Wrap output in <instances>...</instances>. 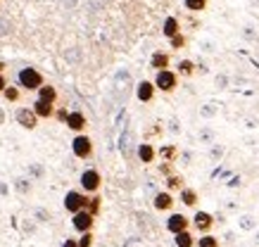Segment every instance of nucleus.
Segmentation results:
<instances>
[{
    "mask_svg": "<svg viewBox=\"0 0 259 247\" xmlns=\"http://www.w3.org/2000/svg\"><path fill=\"white\" fill-rule=\"evenodd\" d=\"M15 119H17V124L22 128H26V131H33V128L38 126V117L33 114L31 107H19V110L15 112Z\"/></svg>",
    "mask_w": 259,
    "mask_h": 247,
    "instance_id": "obj_7",
    "label": "nucleus"
},
{
    "mask_svg": "<svg viewBox=\"0 0 259 247\" xmlns=\"http://www.w3.org/2000/svg\"><path fill=\"white\" fill-rule=\"evenodd\" d=\"M29 171H31V176H36V178H43V174H46V169L40 167V164H33Z\"/></svg>",
    "mask_w": 259,
    "mask_h": 247,
    "instance_id": "obj_35",
    "label": "nucleus"
},
{
    "mask_svg": "<svg viewBox=\"0 0 259 247\" xmlns=\"http://www.w3.org/2000/svg\"><path fill=\"white\" fill-rule=\"evenodd\" d=\"M53 117H55L57 121H67V117H69V110H67V107H60V110H55V114H53Z\"/></svg>",
    "mask_w": 259,
    "mask_h": 247,
    "instance_id": "obj_34",
    "label": "nucleus"
},
{
    "mask_svg": "<svg viewBox=\"0 0 259 247\" xmlns=\"http://www.w3.org/2000/svg\"><path fill=\"white\" fill-rule=\"evenodd\" d=\"M157 155L162 157V162H169V164H174V162L179 160V147L176 145H164V147H159Z\"/></svg>",
    "mask_w": 259,
    "mask_h": 247,
    "instance_id": "obj_19",
    "label": "nucleus"
},
{
    "mask_svg": "<svg viewBox=\"0 0 259 247\" xmlns=\"http://www.w3.org/2000/svg\"><path fill=\"white\" fill-rule=\"evenodd\" d=\"M179 195H181V202H183L186 207H195V205H197V200H200L197 190H193V188H183V190H181Z\"/></svg>",
    "mask_w": 259,
    "mask_h": 247,
    "instance_id": "obj_21",
    "label": "nucleus"
},
{
    "mask_svg": "<svg viewBox=\"0 0 259 247\" xmlns=\"http://www.w3.org/2000/svg\"><path fill=\"white\" fill-rule=\"evenodd\" d=\"M136 155H138V160H141L143 164H152L155 157H157V150H155V145L152 143H141L138 145V150H136Z\"/></svg>",
    "mask_w": 259,
    "mask_h": 247,
    "instance_id": "obj_14",
    "label": "nucleus"
},
{
    "mask_svg": "<svg viewBox=\"0 0 259 247\" xmlns=\"http://www.w3.org/2000/svg\"><path fill=\"white\" fill-rule=\"evenodd\" d=\"M71 152H74V157H79V160H91V157H93V140H91L86 133H76L74 140H71Z\"/></svg>",
    "mask_w": 259,
    "mask_h": 247,
    "instance_id": "obj_2",
    "label": "nucleus"
},
{
    "mask_svg": "<svg viewBox=\"0 0 259 247\" xmlns=\"http://www.w3.org/2000/svg\"><path fill=\"white\" fill-rule=\"evenodd\" d=\"M62 247H79V245H76V238H67L62 242Z\"/></svg>",
    "mask_w": 259,
    "mask_h": 247,
    "instance_id": "obj_37",
    "label": "nucleus"
},
{
    "mask_svg": "<svg viewBox=\"0 0 259 247\" xmlns=\"http://www.w3.org/2000/svg\"><path fill=\"white\" fill-rule=\"evenodd\" d=\"M64 124H67L74 133H83V131H86V126H88V119H86V114H83V112L74 110V112H69V117H67V121H64Z\"/></svg>",
    "mask_w": 259,
    "mask_h": 247,
    "instance_id": "obj_10",
    "label": "nucleus"
},
{
    "mask_svg": "<svg viewBox=\"0 0 259 247\" xmlns=\"http://www.w3.org/2000/svg\"><path fill=\"white\" fill-rule=\"evenodd\" d=\"M169 43H171V48H174V50L186 48V36H183V33H176L174 38H169Z\"/></svg>",
    "mask_w": 259,
    "mask_h": 247,
    "instance_id": "obj_30",
    "label": "nucleus"
},
{
    "mask_svg": "<svg viewBox=\"0 0 259 247\" xmlns=\"http://www.w3.org/2000/svg\"><path fill=\"white\" fill-rule=\"evenodd\" d=\"M79 247H93V233H81V238L76 240Z\"/></svg>",
    "mask_w": 259,
    "mask_h": 247,
    "instance_id": "obj_32",
    "label": "nucleus"
},
{
    "mask_svg": "<svg viewBox=\"0 0 259 247\" xmlns=\"http://www.w3.org/2000/svg\"><path fill=\"white\" fill-rule=\"evenodd\" d=\"M5 67H8V64H5V62H0V74H5Z\"/></svg>",
    "mask_w": 259,
    "mask_h": 247,
    "instance_id": "obj_42",
    "label": "nucleus"
},
{
    "mask_svg": "<svg viewBox=\"0 0 259 247\" xmlns=\"http://www.w3.org/2000/svg\"><path fill=\"white\" fill-rule=\"evenodd\" d=\"M174 195L166 190H159L155 192V197H152V207L157 209V212H169V209H174Z\"/></svg>",
    "mask_w": 259,
    "mask_h": 247,
    "instance_id": "obj_11",
    "label": "nucleus"
},
{
    "mask_svg": "<svg viewBox=\"0 0 259 247\" xmlns=\"http://www.w3.org/2000/svg\"><path fill=\"white\" fill-rule=\"evenodd\" d=\"M71 226L79 233H91L95 226V216L88 214L86 209H83V212H76V214H71Z\"/></svg>",
    "mask_w": 259,
    "mask_h": 247,
    "instance_id": "obj_6",
    "label": "nucleus"
},
{
    "mask_svg": "<svg viewBox=\"0 0 259 247\" xmlns=\"http://www.w3.org/2000/svg\"><path fill=\"white\" fill-rule=\"evenodd\" d=\"M17 81H19V88H24V90H38V88L46 83L43 74H40L38 69H33V67H24V69H19Z\"/></svg>",
    "mask_w": 259,
    "mask_h": 247,
    "instance_id": "obj_1",
    "label": "nucleus"
},
{
    "mask_svg": "<svg viewBox=\"0 0 259 247\" xmlns=\"http://www.w3.org/2000/svg\"><path fill=\"white\" fill-rule=\"evenodd\" d=\"M221 157H224V145L214 143V145H212V150H209V160H212V162H219Z\"/></svg>",
    "mask_w": 259,
    "mask_h": 247,
    "instance_id": "obj_29",
    "label": "nucleus"
},
{
    "mask_svg": "<svg viewBox=\"0 0 259 247\" xmlns=\"http://www.w3.org/2000/svg\"><path fill=\"white\" fill-rule=\"evenodd\" d=\"M197 140H200V143H204V145H214V143H217V131H214V128H209V126L200 128Z\"/></svg>",
    "mask_w": 259,
    "mask_h": 247,
    "instance_id": "obj_22",
    "label": "nucleus"
},
{
    "mask_svg": "<svg viewBox=\"0 0 259 247\" xmlns=\"http://www.w3.org/2000/svg\"><path fill=\"white\" fill-rule=\"evenodd\" d=\"M31 110H33V114H36L38 119H53V114H55V105L43 103V100H36Z\"/></svg>",
    "mask_w": 259,
    "mask_h": 247,
    "instance_id": "obj_15",
    "label": "nucleus"
},
{
    "mask_svg": "<svg viewBox=\"0 0 259 247\" xmlns=\"http://www.w3.org/2000/svg\"><path fill=\"white\" fill-rule=\"evenodd\" d=\"M254 242H257V245H259V231H257V238H254Z\"/></svg>",
    "mask_w": 259,
    "mask_h": 247,
    "instance_id": "obj_43",
    "label": "nucleus"
},
{
    "mask_svg": "<svg viewBox=\"0 0 259 247\" xmlns=\"http://www.w3.org/2000/svg\"><path fill=\"white\" fill-rule=\"evenodd\" d=\"M166 192H181L183 188H186V181H183V176H179V174H171V176H166Z\"/></svg>",
    "mask_w": 259,
    "mask_h": 247,
    "instance_id": "obj_17",
    "label": "nucleus"
},
{
    "mask_svg": "<svg viewBox=\"0 0 259 247\" xmlns=\"http://www.w3.org/2000/svg\"><path fill=\"white\" fill-rule=\"evenodd\" d=\"M36 93H38V100H43V103H50V105L57 103V88L50 86V83H43Z\"/></svg>",
    "mask_w": 259,
    "mask_h": 247,
    "instance_id": "obj_16",
    "label": "nucleus"
},
{
    "mask_svg": "<svg viewBox=\"0 0 259 247\" xmlns=\"http://www.w3.org/2000/svg\"><path fill=\"white\" fill-rule=\"evenodd\" d=\"M190 228V219L186 214H179V212H174L169 219H166V231L169 233H181V231H188Z\"/></svg>",
    "mask_w": 259,
    "mask_h": 247,
    "instance_id": "obj_9",
    "label": "nucleus"
},
{
    "mask_svg": "<svg viewBox=\"0 0 259 247\" xmlns=\"http://www.w3.org/2000/svg\"><path fill=\"white\" fill-rule=\"evenodd\" d=\"M174 242H176V247H195V238H193L190 231L176 233V235H174Z\"/></svg>",
    "mask_w": 259,
    "mask_h": 247,
    "instance_id": "obj_20",
    "label": "nucleus"
},
{
    "mask_svg": "<svg viewBox=\"0 0 259 247\" xmlns=\"http://www.w3.org/2000/svg\"><path fill=\"white\" fill-rule=\"evenodd\" d=\"M181 157H183V164H190V152H183Z\"/></svg>",
    "mask_w": 259,
    "mask_h": 247,
    "instance_id": "obj_40",
    "label": "nucleus"
},
{
    "mask_svg": "<svg viewBox=\"0 0 259 247\" xmlns=\"http://www.w3.org/2000/svg\"><path fill=\"white\" fill-rule=\"evenodd\" d=\"M159 174L171 176V174H174V171H171V164H169V162H164V164H159Z\"/></svg>",
    "mask_w": 259,
    "mask_h": 247,
    "instance_id": "obj_36",
    "label": "nucleus"
},
{
    "mask_svg": "<svg viewBox=\"0 0 259 247\" xmlns=\"http://www.w3.org/2000/svg\"><path fill=\"white\" fill-rule=\"evenodd\" d=\"M33 216H36V221H40V223L50 221V214H48L46 209H36V212H33Z\"/></svg>",
    "mask_w": 259,
    "mask_h": 247,
    "instance_id": "obj_33",
    "label": "nucleus"
},
{
    "mask_svg": "<svg viewBox=\"0 0 259 247\" xmlns=\"http://www.w3.org/2000/svg\"><path fill=\"white\" fill-rule=\"evenodd\" d=\"M162 33H164L166 38H174L176 33H181V22L176 19V17H166L164 26H162Z\"/></svg>",
    "mask_w": 259,
    "mask_h": 247,
    "instance_id": "obj_18",
    "label": "nucleus"
},
{
    "mask_svg": "<svg viewBox=\"0 0 259 247\" xmlns=\"http://www.w3.org/2000/svg\"><path fill=\"white\" fill-rule=\"evenodd\" d=\"M155 90H162V93H171L179 86V74L171 72V69H164V72H157L155 76Z\"/></svg>",
    "mask_w": 259,
    "mask_h": 247,
    "instance_id": "obj_4",
    "label": "nucleus"
},
{
    "mask_svg": "<svg viewBox=\"0 0 259 247\" xmlns=\"http://www.w3.org/2000/svg\"><path fill=\"white\" fill-rule=\"evenodd\" d=\"M15 190L22 192V195H29V192H31V181H29V178H17V181H15Z\"/></svg>",
    "mask_w": 259,
    "mask_h": 247,
    "instance_id": "obj_28",
    "label": "nucleus"
},
{
    "mask_svg": "<svg viewBox=\"0 0 259 247\" xmlns=\"http://www.w3.org/2000/svg\"><path fill=\"white\" fill-rule=\"evenodd\" d=\"M100 205H102L100 195H95V197H88V207H86V212H88V214H93V216H98V214H100Z\"/></svg>",
    "mask_w": 259,
    "mask_h": 247,
    "instance_id": "obj_26",
    "label": "nucleus"
},
{
    "mask_svg": "<svg viewBox=\"0 0 259 247\" xmlns=\"http://www.w3.org/2000/svg\"><path fill=\"white\" fill-rule=\"evenodd\" d=\"M176 74H181V76H193V74H195V64L190 62V60H181V62L176 64Z\"/></svg>",
    "mask_w": 259,
    "mask_h": 247,
    "instance_id": "obj_24",
    "label": "nucleus"
},
{
    "mask_svg": "<svg viewBox=\"0 0 259 247\" xmlns=\"http://www.w3.org/2000/svg\"><path fill=\"white\" fill-rule=\"evenodd\" d=\"M214 221H217V219H214L209 212H202V209H200V212H195V216H193V228H195L197 233H202V235H204V233L212 231Z\"/></svg>",
    "mask_w": 259,
    "mask_h": 247,
    "instance_id": "obj_8",
    "label": "nucleus"
},
{
    "mask_svg": "<svg viewBox=\"0 0 259 247\" xmlns=\"http://www.w3.org/2000/svg\"><path fill=\"white\" fill-rule=\"evenodd\" d=\"M254 226H257V221H254V216H243V219H240V228H243V231H252V228H254Z\"/></svg>",
    "mask_w": 259,
    "mask_h": 247,
    "instance_id": "obj_31",
    "label": "nucleus"
},
{
    "mask_svg": "<svg viewBox=\"0 0 259 247\" xmlns=\"http://www.w3.org/2000/svg\"><path fill=\"white\" fill-rule=\"evenodd\" d=\"M19 95H22V93H19V86H8L5 90H3V97H5L8 103H17Z\"/></svg>",
    "mask_w": 259,
    "mask_h": 247,
    "instance_id": "obj_27",
    "label": "nucleus"
},
{
    "mask_svg": "<svg viewBox=\"0 0 259 247\" xmlns=\"http://www.w3.org/2000/svg\"><path fill=\"white\" fill-rule=\"evenodd\" d=\"M195 247H219V238L212 233H204V235L195 238Z\"/></svg>",
    "mask_w": 259,
    "mask_h": 247,
    "instance_id": "obj_23",
    "label": "nucleus"
},
{
    "mask_svg": "<svg viewBox=\"0 0 259 247\" xmlns=\"http://www.w3.org/2000/svg\"><path fill=\"white\" fill-rule=\"evenodd\" d=\"M169 64H171V57H169V53H162V50H157V53H152V57H150V67H152L155 72H164V69H169Z\"/></svg>",
    "mask_w": 259,
    "mask_h": 247,
    "instance_id": "obj_12",
    "label": "nucleus"
},
{
    "mask_svg": "<svg viewBox=\"0 0 259 247\" xmlns=\"http://www.w3.org/2000/svg\"><path fill=\"white\" fill-rule=\"evenodd\" d=\"M207 3H209V0H183V5H186L188 12H202V10L207 8Z\"/></svg>",
    "mask_w": 259,
    "mask_h": 247,
    "instance_id": "obj_25",
    "label": "nucleus"
},
{
    "mask_svg": "<svg viewBox=\"0 0 259 247\" xmlns=\"http://www.w3.org/2000/svg\"><path fill=\"white\" fill-rule=\"evenodd\" d=\"M3 124H5V110L0 107V126H3Z\"/></svg>",
    "mask_w": 259,
    "mask_h": 247,
    "instance_id": "obj_41",
    "label": "nucleus"
},
{
    "mask_svg": "<svg viewBox=\"0 0 259 247\" xmlns=\"http://www.w3.org/2000/svg\"><path fill=\"white\" fill-rule=\"evenodd\" d=\"M214 112H217V107H204V110H202V114H204V117H212Z\"/></svg>",
    "mask_w": 259,
    "mask_h": 247,
    "instance_id": "obj_39",
    "label": "nucleus"
},
{
    "mask_svg": "<svg viewBox=\"0 0 259 247\" xmlns=\"http://www.w3.org/2000/svg\"><path fill=\"white\" fill-rule=\"evenodd\" d=\"M81 188H83V192H98L100 190V185H102V176L98 169H86L83 174H81Z\"/></svg>",
    "mask_w": 259,
    "mask_h": 247,
    "instance_id": "obj_5",
    "label": "nucleus"
},
{
    "mask_svg": "<svg viewBox=\"0 0 259 247\" xmlns=\"http://www.w3.org/2000/svg\"><path fill=\"white\" fill-rule=\"evenodd\" d=\"M88 207V195L83 190H69L64 195V209L69 214H76V212H83Z\"/></svg>",
    "mask_w": 259,
    "mask_h": 247,
    "instance_id": "obj_3",
    "label": "nucleus"
},
{
    "mask_svg": "<svg viewBox=\"0 0 259 247\" xmlns=\"http://www.w3.org/2000/svg\"><path fill=\"white\" fill-rule=\"evenodd\" d=\"M136 97H138L141 103H150V100L155 97V83H152V81H141V83L136 86Z\"/></svg>",
    "mask_w": 259,
    "mask_h": 247,
    "instance_id": "obj_13",
    "label": "nucleus"
},
{
    "mask_svg": "<svg viewBox=\"0 0 259 247\" xmlns=\"http://www.w3.org/2000/svg\"><path fill=\"white\" fill-rule=\"evenodd\" d=\"M8 88V79H5V74H0V93Z\"/></svg>",
    "mask_w": 259,
    "mask_h": 247,
    "instance_id": "obj_38",
    "label": "nucleus"
}]
</instances>
